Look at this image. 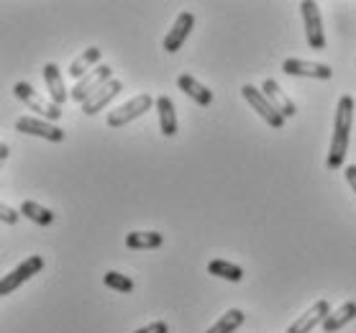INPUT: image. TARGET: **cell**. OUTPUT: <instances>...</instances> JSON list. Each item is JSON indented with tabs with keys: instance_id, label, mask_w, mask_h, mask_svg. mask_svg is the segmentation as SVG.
<instances>
[{
	"instance_id": "obj_1",
	"label": "cell",
	"mask_w": 356,
	"mask_h": 333,
	"mask_svg": "<svg viewBox=\"0 0 356 333\" xmlns=\"http://www.w3.org/2000/svg\"><path fill=\"white\" fill-rule=\"evenodd\" d=\"M351 126H354V98L351 95H341L336 115H333V136L331 149H328V170H341L343 159L348 152V141H351Z\"/></svg>"
},
{
	"instance_id": "obj_2",
	"label": "cell",
	"mask_w": 356,
	"mask_h": 333,
	"mask_svg": "<svg viewBox=\"0 0 356 333\" xmlns=\"http://www.w3.org/2000/svg\"><path fill=\"white\" fill-rule=\"evenodd\" d=\"M13 95H16L24 106H29L31 113H36L39 118H44V121L54 123L62 118V108H59L57 103H51L49 98H44V95H39L29 82H16V85H13Z\"/></svg>"
},
{
	"instance_id": "obj_3",
	"label": "cell",
	"mask_w": 356,
	"mask_h": 333,
	"mask_svg": "<svg viewBox=\"0 0 356 333\" xmlns=\"http://www.w3.org/2000/svg\"><path fill=\"white\" fill-rule=\"evenodd\" d=\"M152 106H156V100H152L149 92H138L131 100H126L123 106H118L115 111L108 113V129H121L126 123L136 121L138 115H144L152 111Z\"/></svg>"
},
{
	"instance_id": "obj_4",
	"label": "cell",
	"mask_w": 356,
	"mask_h": 333,
	"mask_svg": "<svg viewBox=\"0 0 356 333\" xmlns=\"http://www.w3.org/2000/svg\"><path fill=\"white\" fill-rule=\"evenodd\" d=\"M300 13H302V26H305V39L313 51L325 49V31H323V18L316 0H302L300 3Z\"/></svg>"
},
{
	"instance_id": "obj_5",
	"label": "cell",
	"mask_w": 356,
	"mask_h": 333,
	"mask_svg": "<svg viewBox=\"0 0 356 333\" xmlns=\"http://www.w3.org/2000/svg\"><path fill=\"white\" fill-rule=\"evenodd\" d=\"M44 269V257H39V254H33V257H29V259H24L21 264H18L16 269H10L8 275L0 279V295L6 298V295L16 293L18 287L24 282H29L31 277H36Z\"/></svg>"
},
{
	"instance_id": "obj_6",
	"label": "cell",
	"mask_w": 356,
	"mask_h": 333,
	"mask_svg": "<svg viewBox=\"0 0 356 333\" xmlns=\"http://www.w3.org/2000/svg\"><path fill=\"white\" fill-rule=\"evenodd\" d=\"M241 95H243V100H246V103L254 108V113L261 115V121L267 123V126H272V129H282L287 118H284V115H280V111H277V108L269 103L267 95H264L259 88H254V85H243Z\"/></svg>"
},
{
	"instance_id": "obj_7",
	"label": "cell",
	"mask_w": 356,
	"mask_h": 333,
	"mask_svg": "<svg viewBox=\"0 0 356 333\" xmlns=\"http://www.w3.org/2000/svg\"><path fill=\"white\" fill-rule=\"evenodd\" d=\"M111 80H113V70H111V65L95 67L90 74H85L82 80L74 82V88L70 90V100H74V103H85L92 92H97V90Z\"/></svg>"
},
{
	"instance_id": "obj_8",
	"label": "cell",
	"mask_w": 356,
	"mask_h": 333,
	"mask_svg": "<svg viewBox=\"0 0 356 333\" xmlns=\"http://www.w3.org/2000/svg\"><path fill=\"white\" fill-rule=\"evenodd\" d=\"M16 131L18 133H29V136L47 138V141H51V144L65 141V131L59 129L57 123H49V121H44V118H36V115H24V118H18Z\"/></svg>"
},
{
	"instance_id": "obj_9",
	"label": "cell",
	"mask_w": 356,
	"mask_h": 333,
	"mask_svg": "<svg viewBox=\"0 0 356 333\" xmlns=\"http://www.w3.org/2000/svg\"><path fill=\"white\" fill-rule=\"evenodd\" d=\"M282 72L290 74V77H310V80H331L333 70L328 65H321V62H308V59H284L282 62Z\"/></svg>"
},
{
	"instance_id": "obj_10",
	"label": "cell",
	"mask_w": 356,
	"mask_h": 333,
	"mask_svg": "<svg viewBox=\"0 0 356 333\" xmlns=\"http://www.w3.org/2000/svg\"><path fill=\"white\" fill-rule=\"evenodd\" d=\"M195 29V16L190 13V10H182L177 18H175V24H172V29L167 31V36H164V51L167 54H175V51L182 49V44L187 41V36L193 33Z\"/></svg>"
},
{
	"instance_id": "obj_11",
	"label": "cell",
	"mask_w": 356,
	"mask_h": 333,
	"mask_svg": "<svg viewBox=\"0 0 356 333\" xmlns=\"http://www.w3.org/2000/svg\"><path fill=\"white\" fill-rule=\"evenodd\" d=\"M331 302L328 300H316L300 318H295V323L287 328V333H310L318 323L323 325V320L331 316Z\"/></svg>"
},
{
	"instance_id": "obj_12",
	"label": "cell",
	"mask_w": 356,
	"mask_h": 333,
	"mask_svg": "<svg viewBox=\"0 0 356 333\" xmlns=\"http://www.w3.org/2000/svg\"><path fill=\"white\" fill-rule=\"evenodd\" d=\"M118 92H123V82L113 77V80L106 82L103 88L97 90V92H92V95H90V98L82 103V113H85V115L100 113V111H103V108H106L108 103H111V100L118 95Z\"/></svg>"
},
{
	"instance_id": "obj_13",
	"label": "cell",
	"mask_w": 356,
	"mask_h": 333,
	"mask_svg": "<svg viewBox=\"0 0 356 333\" xmlns=\"http://www.w3.org/2000/svg\"><path fill=\"white\" fill-rule=\"evenodd\" d=\"M41 72H44V82H47L49 100H51V103H57V106L62 108L67 103V98H70L62 70H59L54 62H49V65H44V70H41Z\"/></svg>"
},
{
	"instance_id": "obj_14",
	"label": "cell",
	"mask_w": 356,
	"mask_h": 333,
	"mask_svg": "<svg viewBox=\"0 0 356 333\" xmlns=\"http://www.w3.org/2000/svg\"><path fill=\"white\" fill-rule=\"evenodd\" d=\"M261 92L267 95V100L272 103V106L280 111V115H284V118H292V115L298 113V108H295V103H292L290 98H287V92L282 90V85L277 80H264L261 82Z\"/></svg>"
},
{
	"instance_id": "obj_15",
	"label": "cell",
	"mask_w": 356,
	"mask_h": 333,
	"mask_svg": "<svg viewBox=\"0 0 356 333\" xmlns=\"http://www.w3.org/2000/svg\"><path fill=\"white\" fill-rule=\"evenodd\" d=\"M177 88L185 92L187 98H193L197 106H202V108H208L213 103V90L211 88H205L200 80H195L193 74L190 72H182L177 77Z\"/></svg>"
},
{
	"instance_id": "obj_16",
	"label": "cell",
	"mask_w": 356,
	"mask_h": 333,
	"mask_svg": "<svg viewBox=\"0 0 356 333\" xmlns=\"http://www.w3.org/2000/svg\"><path fill=\"white\" fill-rule=\"evenodd\" d=\"M156 113H159V129L164 136H177V113H175V103L170 95H159L156 98Z\"/></svg>"
},
{
	"instance_id": "obj_17",
	"label": "cell",
	"mask_w": 356,
	"mask_h": 333,
	"mask_svg": "<svg viewBox=\"0 0 356 333\" xmlns=\"http://www.w3.org/2000/svg\"><path fill=\"white\" fill-rule=\"evenodd\" d=\"M354 318H356V302H354V300L341 302L339 308L331 310V316H328V318L323 320V331H325V333H336V331H341V328L351 323Z\"/></svg>"
},
{
	"instance_id": "obj_18",
	"label": "cell",
	"mask_w": 356,
	"mask_h": 333,
	"mask_svg": "<svg viewBox=\"0 0 356 333\" xmlns=\"http://www.w3.org/2000/svg\"><path fill=\"white\" fill-rule=\"evenodd\" d=\"M162 244L164 236L156 234V231H131L126 236V246L134 252H152V249H159Z\"/></svg>"
},
{
	"instance_id": "obj_19",
	"label": "cell",
	"mask_w": 356,
	"mask_h": 333,
	"mask_svg": "<svg viewBox=\"0 0 356 333\" xmlns=\"http://www.w3.org/2000/svg\"><path fill=\"white\" fill-rule=\"evenodd\" d=\"M100 54H103V51L97 49V47H90V49H85L80 57L70 65V77H74V80H82V77L92 72L95 67H100Z\"/></svg>"
},
{
	"instance_id": "obj_20",
	"label": "cell",
	"mask_w": 356,
	"mask_h": 333,
	"mask_svg": "<svg viewBox=\"0 0 356 333\" xmlns=\"http://www.w3.org/2000/svg\"><path fill=\"white\" fill-rule=\"evenodd\" d=\"M243 320H246L243 310L231 308V310H226V313H223V316H220L205 333H236L238 328H241Z\"/></svg>"
},
{
	"instance_id": "obj_21",
	"label": "cell",
	"mask_w": 356,
	"mask_h": 333,
	"mask_svg": "<svg viewBox=\"0 0 356 333\" xmlns=\"http://www.w3.org/2000/svg\"><path fill=\"white\" fill-rule=\"evenodd\" d=\"M208 272L213 277H220V279H228V282H241L243 279V269L234 261H226V259H213L208 264Z\"/></svg>"
},
{
	"instance_id": "obj_22",
	"label": "cell",
	"mask_w": 356,
	"mask_h": 333,
	"mask_svg": "<svg viewBox=\"0 0 356 333\" xmlns=\"http://www.w3.org/2000/svg\"><path fill=\"white\" fill-rule=\"evenodd\" d=\"M21 216H26V218L31 220V223H36V226H51V223H54V213L49 211V208H44V205L33 203V200H26V203L21 205Z\"/></svg>"
},
{
	"instance_id": "obj_23",
	"label": "cell",
	"mask_w": 356,
	"mask_h": 333,
	"mask_svg": "<svg viewBox=\"0 0 356 333\" xmlns=\"http://www.w3.org/2000/svg\"><path fill=\"white\" fill-rule=\"evenodd\" d=\"M103 282H106V287L115 290V293H134V279L121 275V272H106Z\"/></svg>"
},
{
	"instance_id": "obj_24",
	"label": "cell",
	"mask_w": 356,
	"mask_h": 333,
	"mask_svg": "<svg viewBox=\"0 0 356 333\" xmlns=\"http://www.w3.org/2000/svg\"><path fill=\"white\" fill-rule=\"evenodd\" d=\"M134 333H170V325L164 320H154V323H146L141 328H136Z\"/></svg>"
},
{
	"instance_id": "obj_25",
	"label": "cell",
	"mask_w": 356,
	"mask_h": 333,
	"mask_svg": "<svg viewBox=\"0 0 356 333\" xmlns=\"http://www.w3.org/2000/svg\"><path fill=\"white\" fill-rule=\"evenodd\" d=\"M0 218H3V223H16L18 213L13 208H8V205H0Z\"/></svg>"
},
{
	"instance_id": "obj_26",
	"label": "cell",
	"mask_w": 356,
	"mask_h": 333,
	"mask_svg": "<svg viewBox=\"0 0 356 333\" xmlns=\"http://www.w3.org/2000/svg\"><path fill=\"white\" fill-rule=\"evenodd\" d=\"M343 174H346V182H348V185H351V190H354V193H356V164H348L346 172H343Z\"/></svg>"
},
{
	"instance_id": "obj_27",
	"label": "cell",
	"mask_w": 356,
	"mask_h": 333,
	"mask_svg": "<svg viewBox=\"0 0 356 333\" xmlns=\"http://www.w3.org/2000/svg\"><path fill=\"white\" fill-rule=\"evenodd\" d=\"M8 154H10V149L3 144V147H0V159H8Z\"/></svg>"
}]
</instances>
